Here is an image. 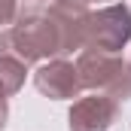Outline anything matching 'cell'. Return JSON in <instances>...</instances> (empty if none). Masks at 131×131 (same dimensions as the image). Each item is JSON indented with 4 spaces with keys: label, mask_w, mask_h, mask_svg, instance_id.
Returning <instances> with one entry per match:
<instances>
[{
    "label": "cell",
    "mask_w": 131,
    "mask_h": 131,
    "mask_svg": "<svg viewBox=\"0 0 131 131\" xmlns=\"http://www.w3.org/2000/svg\"><path fill=\"white\" fill-rule=\"evenodd\" d=\"M6 119H9V98L0 95V131H3V125H6Z\"/></svg>",
    "instance_id": "9"
},
{
    "label": "cell",
    "mask_w": 131,
    "mask_h": 131,
    "mask_svg": "<svg viewBox=\"0 0 131 131\" xmlns=\"http://www.w3.org/2000/svg\"><path fill=\"white\" fill-rule=\"evenodd\" d=\"M64 55H70L67 37L49 12L37 15L31 21L12 25L0 34V58L21 61L25 67H34L49 58H64Z\"/></svg>",
    "instance_id": "1"
},
{
    "label": "cell",
    "mask_w": 131,
    "mask_h": 131,
    "mask_svg": "<svg viewBox=\"0 0 131 131\" xmlns=\"http://www.w3.org/2000/svg\"><path fill=\"white\" fill-rule=\"evenodd\" d=\"M55 3H82V0H55Z\"/></svg>",
    "instance_id": "10"
},
{
    "label": "cell",
    "mask_w": 131,
    "mask_h": 131,
    "mask_svg": "<svg viewBox=\"0 0 131 131\" xmlns=\"http://www.w3.org/2000/svg\"><path fill=\"white\" fill-rule=\"evenodd\" d=\"M116 119H119V101H113L110 95H101V92L76 98L67 113L70 131H110Z\"/></svg>",
    "instance_id": "5"
},
{
    "label": "cell",
    "mask_w": 131,
    "mask_h": 131,
    "mask_svg": "<svg viewBox=\"0 0 131 131\" xmlns=\"http://www.w3.org/2000/svg\"><path fill=\"white\" fill-rule=\"evenodd\" d=\"M46 12V0H15V25L31 21Z\"/></svg>",
    "instance_id": "7"
},
{
    "label": "cell",
    "mask_w": 131,
    "mask_h": 131,
    "mask_svg": "<svg viewBox=\"0 0 131 131\" xmlns=\"http://www.w3.org/2000/svg\"><path fill=\"white\" fill-rule=\"evenodd\" d=\"M34 85L40 95L52 101H73L79 98L82 92V82H79V73H76V64L73 61H64V58H49L34 70Z\"/></svg>",
    "instance_id": "4"
},
{
    "label": "cell",
    "mask_w": 131,
    "mask_h": 131,
    "mask_svg": "<svg viewBox=\"0 0 131 131\" xmlns=\"http://www.w3.org/2000/svg\"><path fill=\"white\" fill-rule=\"evenodd\" d=\"M128 64H131V61H128Z\"/></svg>",
    "instance_id": "12"
},
{
    "label": "cell",
    "mask_w": 131,
    "mask_h": 131,
    "mask_svg": "<svg viewBox=\"0 0 131 131\" xmlns=\"http://www.w3.org/2000/svg\"><path fill=\"white\" fill-rule=\"evenodd\" d=\"M0 25H15V0H0Z\"/></svg>",
    "instance_id": "8"
},
{
    "label": "cell",
    "mask_w": 131,
    "mask_h": 131,
    "mask_svg": "<svg viewBox=\"0 0 131 131\" xmlns=\"http://www.w3.org/2000/svg\"><path fill=\"white\" fill-rule=\"evenodd\" d=\"M131 40V9L125 3H110L85 18V46L98 52H119Z\"/></svg>",
    "instance_id": "3"
},
{
    "label": "cell",
    "mask_w": 131,
    "mask_h": 131,
    "mask_svg": "<svg viewBox=\"0 0 131 131\" xmlns=\"http://www.w3.org/2000/svg\"><path fill=\"white\" fill-rule=\"evenodd\" d=\"M76 73H79L82 89L110 95L113 101L131 98V64L125 58H119L116 52L82 49L76 58Z\"/></svg>",
    "instance_id": "2"
},
{
    "label": "cell",
    "mask_w": 131,
    "mask_h": 131,
    "mask_svg": "<svg viewBox=\"0 0 131 131\" xmlns=\"http://www.w3.org/2000/svg\"><path fill=\"white\" fill-rule=\"evenodd\" d=\"M82 3H95V0H82ZM98 3H101V0H98Z\"/></svg>",
    "instance_id": "11"
},
{
    "label": "cell",
    "mask_w": 131,
    "mask_h": 131,
    "mask_svg": "<svg viewBox=\"0 0 131 131\" xmlns=\"http://www.w3.org/2000/svg\"><path fill=\"white\" fill-rule=\"evenodd\" d=\"M25 76H28V67L21 64V61L0 58V95H3V98L18 95L21 85H25Z\"/></svg>",
    "instance_id": "6"
}]
</instances>
